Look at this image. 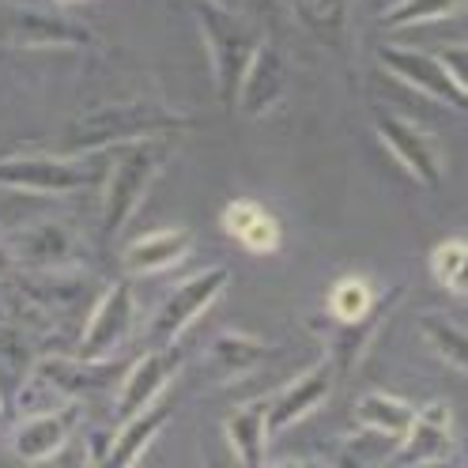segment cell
<instances>
[{
    "mask_svg": "<svg viewBox=\"0 0 468 468\" xmlns=\"http://www.w3.org/2000/svg\"><path fill=\"white\" fill-rule=\"evenodd\" d=\"M197 129V117L178 106L133 99V102H102L80 113L65 133V152L72 155H106L113 148H125L136 140L152 136H182Z\"/></svg>",
    "mask_w": 468,
    "mask_h": 468,
    "instance_id": "1",
    "label": "cell"
},
{
    "mask_svg": "<svg viewBox=\"0 0 468 468\" xmlns=\"http://www.w3.org/2000/svg\"><path fill=\"white\" fill-rule=\"evenodd\" d=\"M170 140L174 136H152V140H136L125 148H113L110 170H106V186H102V234L117 239L129 219L140 212L144 197L155 186L170 159Z\"/></svg>",
    "mask_w": 468,
    "mask_h": 468,
    "instance_id": "2",
    "label": "cell"
},
{
    "mask_svg": "<svg viewBox=\"0 0 468 468\" xmlns=\"http://www.w3.org/2000/svg\"><path fill=\"white\" fill-rule=\"evenodd\" d=\"M193 16L200 23L204 46L212 57V80H216V99L219 106H234L239 99V87L246 76V65L253 49L261 46L257 35L234 16V8L216 5V0H193Z\"/></svg>",
    "mask_w": 468,
    "mask_h": 468,
    "instance_id": "3",
    "label": "cell"
},
{
    "mask_svg": "<svg viewBox=\"0 0 468 468\" xmlns=\"http://www.w3.org/2000/svg\"><path fill=\"white\" fill-rule=\"evenodd\" d=\"M99 155H5L0 159V189L31 193V197H69L91 189L102 170Z\"/></svg>",
    "mask_w": 468,
    "mask_h": 468,
    "instance_id": "4",
    "label": "cell"
},
{
    "mask_svg": "<svg viewBox=\"0 0 468 468\" xmlns=\"http://www.w3.org/2000/svg\"><path fill=\"white\" fill-rule=\"evenodd\" d=\"M129 367H122L117 359H87V356H46L31 367L27 374V389H23V404H31L35 397H42L31 412L49 408V400H76V397H91L110 389V382L117 374H125Z\"/></svg>",
    "mask_w": 468,
    "mask_h": 468,
    "instance_id": "5",
    "label": "cell"
},
{
    "mask_svg": "<svg viewBox=\"0 0 468 468\" xmlns=\"http://www.w3.org/2000/svg\"><path fill=\"white\" fill-rule=\"evenodd\" d=\"M0 42L16 49H95L99 35L83 19L38 5L0 8Z\"/></svg>",
    "mask_w": 468,
    "mask_h": 468,
    "instance_id": "6",
    "label": "cell"
},
{
    "mask_svg": "<svg viewBox=\"0 0 468 468\" xmlns=\"http://www.w3.org/2000/svg\"><path fill=\"white\" fill-rule=\"evenodd\" d=\"M230 287V269L227 265H208L193 276H186L170 295L159 303L152 325H148V344L159 347V344H178L182 333L193 325L197 317H204L216 299Z\"/></svg>",
    "mask_w": 468,
    "mask_h": 468,
    "instance_id": "7",
    "label": "cell"
},
{
    "mask_svg": "<svg viewBox=\"0 0 468 468\" xmlns=\"http://www.w3.org/2000/svg\"><path fill=\"white\" fill-rule=\"evenodd\" d=\"M5 239L27 269H80L83 261V239L69 219L42 216L31 223H19L16 230H5Z\"/></svg>",
    "mask_w": 468,
    "mask_h": 468,
    "instance_id": "8",
    "label": "cell"
},
{
    "mask_svg": "<svg viewBox=\"0 0 468 468\" xmlns=\"http://www.w3.org/2000/svg\"><path fill=\"white\" fill-rule=\"evenodd\" d=\"M136 329V299L129 280H113L102 295L95 299L91 314L83 321L80 333V356L87 359H113L122 344Z\"/></svg>",
    "mask_w": 468,
    "mask_h": 468,
    "instance_id": "9",
    "label": "cell"
},
{
    "mask_svg": "<svg viewBox=\"0 0 468 468\" xmlns=\"http://www.w3.org/2000/svg\"><path fill=\"white\" fill-rule=\"evenodd\" d=\"M378 61H382V69L389 76H397L408 87H416V91H423L427 99L442 102L457 113H468V95L461 91V83L453 80V72L446 69L442 57L412 49V46H382L378 49Z\"/></svg>",
    "mask_w": 468,
    "mask_h": 468,
    "instance_id": "10",
    "label": "cell"
},
{
    "mask_svg": "<svg viewBox=\"0 0 468 468\" xmlns=\"http://www.w3.org/2000/svg\"><path fill=\"white\" fill-rule=\"evenodd\" d=\"M374 129L386 148L397 155V163L412 174L423 189L442 186V152H438V144L431 140L427 129H420L416 122H408L400 113H378Z\"/></svg>",
    "mask_w": 468,
    "mask_h": 468,
    "instance_id": "11",
    "label": "cell"
},
{
    "mask_svg": "<svg viewBox=\"0 0 468 468\" xmlns=\"http://www.w3.org/2000/svg\"><path fill=\"white\" fill-rule=\"evenodd\" d=\"M182 370V347L178 344H159L152 351H144V356L122 374V389H117V416H136L144 412L148 404H155L163 397V389L178 378Z\"/></svg>",
    "mask_w": 468,
    "mask_h": 468,
    "instance_id": "12",
    "label": "cell"
},
{
    "mask_svg": "<svg viewBox=\"0 0 468 468\" xmlns=\"http://www.w3.org/2000/svg\"><path fill=\"white\" fill-rule=\"evenodd\" d=\"M283 99H287V61L276 42H261L246 65L234 106H239L250 122H261V117H269Z\"/></svg>",
    "mask_w": 468,
    "mask_h": 468,
    "instance_id": "13",
    "label": "cell"
},
{
    "mask_svg": "<svg viewBox=\"0 0 468 468\" xmlns=\"http://www.w3.org/2000/svg\"><path fill=\"white\" fill-rule=\"evenodd\" d=\"M336 378H340V374H336V363H333V359H321V363L306 367L287 389H280V393L269 400V427H272V434L295 427V423H303L310 412H317V408L333 397Z\"/></svg>",
    "mask_w": 468,
    "mask_h": 468,
    "instance_id": "14",
    "label": "cell"
},
{
    "mask_svg": "<svg viewBox=\"0 0 468 468\" xmlns=\"http://www.w3.org/2000/svg\"><path fill=\"white\" fill-rule=\"evenodd\" d=\"M453 453V420L446 404H427L416 412L408 434L389 453V464H434Z\"/></svg>",
    "mask_w": 468,
    "mask_h": 468,
    "instance_id": "15",
    "label": "cell"
},
{
    "mask_svg": "<svg viewBox=\"0 0 468 468\" xmlns=\"http://www.w3.org/2000/svg\"><path fill=\"white\" fill-rule=\"evenodd\" d=\"M189 250H193V234L186 227H163V230H148L140 239H133L122 253V265L129 276H155V272L182 265Z\"/></svg>",
    "mask_w": 468,
    "mask_h": 468,
    "instance_id": "16",
    "label": "cell"
},
{
    "mask_svg": "<svg viewBox=\"0 0 468 468\" xmlns=\"http://www.w3.org/2000/svg\"><path fill=\"white\" fill-rule=\"evenodd\" d=\"M397 299H400V291H389L386 299L374 303V310L367 317H359V321H336V329L329 333V359L336 363V374H351L363 363V356L370 351L374 336L382 333V325H386L389 310L397 306Z\"/></svg>",
    "mask_w": 468,
    "mask_h": 468,
    "instance_id": "17",
    "label": "cell"
},
{
    "mask_svg": "<svg viewBox=\"0 0 468 468\" xmlns=\"http://www.w3.org/2000/svg\"><path fill=\"white\" fill-rule=\"evenodd\" d=\"M69 442V416L65 412H27V420L12 431V453L27 464H38V461H49L65 450Z\"/></svg>",
    "mask_w": 468,
    "mask_h": 468,
    "instance_id": "18",
    "label": "cell"
},
{
    "mask_svg": "<svg viewBox=\"0 0 468 468\" xmlns=\"http://www.w3.org/2000/svg\"><path fill=\"white\" fill-rule=\"evenodd\" d=\"M269 356L272 347L250 333H219L208 344V370L216 382H239V378L253 374Z\"/></svg>",
    "mask_w": 468,
    "mask_h": 468,
    "instance_id": "19",
    "label": "cell"
},
{
    "mask_svg": "<svg viewBox=\"0 0 468 468\" xmlns=\"http://www.w3.org/2000/svg\"><path fill=\"white\" fill-rule=\"evenodd\" d=\"M223 431H227L230 453L239 457L246 468L265 464V450H269V438H272V427H269V400L239 408L234 416H227Z\"/></svg>",
    "mask_w": 468,
    "mask_h": 468,
    "instance_id": "20",
    "label": "cell"
},
{
    "mask_svg": "<svg viewBox=\"0 0 468 468\" xmlns=\"http://www.w3.org/2000/svg\"><path fill=\"white\" fill-rule=\"evenodd\" d=\"M223 230L230 239H239L250 253L280 250V223L253 200H230L223 208Z\"/></svg>",
    "mask_w": 468,
    "mask_h": 468,
    "instance_id": "21",
    "label": "cell"
},
{
    "mask_svg": "<svg viewBox=\"0 0 468 468\" xmlns=\"http://www.w3.org/2000/svg\"><path fill=\"white\" fill-rule=\"evenodd\" d=\"M295 8V19L306 27V31L329 46L333 53H344L347 49V35H351V0H291Z\"/></svg>",
    "mask_w": 468,
    "mask_h": 468,
    "instance_id": "22",
    "label": "cell"
},
{
    "mask_svg": "<svg viewBox=\"0 0 468 468\" xmlns=\"http://www.w3.org/2000/svg\"><path fill=\"white\" fill-rule=\"evenodd\" d=\"M166 420H170V408L159 404V400L148 404L136 416H125L122 431H113V446H110V461L106 464H136L144 457V450L152 446V438L166 427Z\"/></svg>",
    "mask_w": 468,
    "mask_h": 468,
    "instance_id": "23",
    "label": "cell"
},
{
    "mask_svg": "<svg viewBox=\"0 0 468 468\" xmlns=\"http://www.w3.org/2000/svg\"><path fill=\"white\" fill-rule=\"evenodd\" d=\"M356 420L363 431L370 434H386L393 438V442H400V438L408 434V427H412L416 420V408L393 397V393H363L359 404H356Z\"/></svg>",
    "mask_w": 468,
    "mask_h": 468,
    "instance_id": "24",
    "label": "cell"
},
{
    "mask_svg": "<svg viewBox=\"0 0 468 468\" xmlns=\"http://www.w3.org/2000/svg\"><path fill=\"white\" fill-rule=\"evenodd\" d=\"M420 333L427 336V344L450 367H457L461 374H468V329L464 325H457V321H450L442 314H423L420 317Z\"/></svg>",
    "mask_w": 468,
    "mask_h": 468,
    "instance_id": "25",
    "label": "cell"
},
{
    "mask_svg": "<svg viewBox=\"0 0 468 468\" xmlns=\"http://www.w3.org/2000/svg\"><path fill=\"white\" fill-rule=\"evenodd\" d=\"M431 276L450 295H468V239H446L431 250Z\"/></svg>",
    "mask_w": 468,
    "mask_h": 468,
    "instance_id": "26",
    "label": "cell"
},
{
    "mask_svg": "<svg viewBox=\"0 0 468 468\" xmlns=\"http://www.w3.org/2000/svg\"><path fill=\"white\" fill-rule=\"evenodd\" d=\"M374 303H378V295H374V287L363 276H344L329 291L333 321H359V317H367L374 310Z\"/></svg>",
    "mask_w": 468,
    "mask_h": 468,
    "instance_id": "27",
    "label": "cell"
},
{
    "mask_svg": "<svg viewBox=\"0 0 468 468\" xmlns=\"http://www.w3.org/2000/svg\"><path fill=\"white\" fill-rule=\"evenodd\" d=\"M464 0H397L382 12V27L386 31H400V27H420V23H434L453 16Z\"/></svg>",
    "mask_w": 468,
    "mask_h": 468,
    "instance_id": "28",
    "label": "cell"
},
{
    "mask_svg": "<svg viewBox=\"0 0 468 468\" xmlns=\"http://www.w3.org/2000/svg\"><path fill=\"white\" fill-rule=\"evenodd\" d=\"M438 57L446 61V69H450V72H453V80L461 83V91L468 95V46H446Z\"/></svg>",
    "mask_w": 468,
    "mask_h": 468,
    "instance_id": "29",
    "label": "cell"
},
{
    "mask_svg": "<svg viewBox=\"0 0 468 468\" xmlns=\"http://www.w3.org/2000/svg\"><path fill=\"white\" fill-rule=\"evenodd\" d=\"M110 446H113V434L110 431H95L87 438V461L91 464H106L110 461Z\"/></svg>",
    "mask_w": 468,
    "mask_h": 468,
    "instance_id": "30",
    "label": "cell"
},
{
    "mask_svg": "<svg viewBox=\"0 0 468 468\" xmlns=\"http://www.w3.org/2000/svg\"><path fill=\"white\" fill-rule=\"evenodd\" d=\"M16 269H19V261H16L12 246H8V239H5V234H0V283L12 280V276H16Z\"/></svg>",
    "mask_w": 468,
    "mask_h": 468,
    "instance_id": "31",
    "label": "cell"
},
{
    "mask_svg": "<svg viewBox=\"0 0 468 468\" xmlns=\"http://www.w3.org/2000/svg\"><path fill=\"white\" fill-rule=\"evenodd\" d=\"M216 5H227V8H239L242 0H216Z\"/></svg>",
    "mask_w": 468,
    "mask_h": 468,
    "instance_id": "32",
    "label": "cell"
},
{
    "mask_svg": "<svg viewBox=\"0 0 468 468\" xmlns=\"http://www.w3.org/2000/svg\"><path fill=\"white\" fill-rule=\"evenodd\" d=\"M57 5H80V0H57Z\"/></svg>",
    "mask_w": 468,
    "mask_h": 468,
    "instance_id": "33",
    "label": "cell"
}]
</instances>
